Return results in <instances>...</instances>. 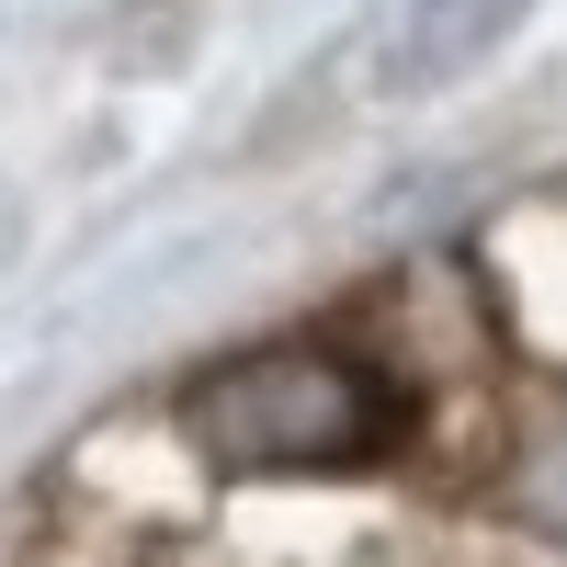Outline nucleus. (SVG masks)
<instances>
[{"label":"nucleus","instance_id":"nucleus-2","mask_svg":"<svg viewBox=\"0 0 567 567\" xmlns=\"http://www.w3.org/2000/svg\"><path fill=\"white\" fill-rule=\"evenodd\" d=\"M511 511H523L534 534H556V545H567V409L545 420L523 454H511Z\"/></svg>","mask_w":567,"mask_h":567},{"label":"nucleus","instance_id":"nucleus-1","mask_svg":"<svg viewBox=\"0 0 567 567\" xmlns=\"http://www.w3.org/2000/svg\"><path fill=\"white\" fill-rule=\"evenodd\" d=\"M398 432L386 374L341 341H272L194 386V443L216 477H341Z\"/></svg>","mask_w":567,"mask_h":567},{"label":"nucleus","instance_id":"nucleus-3","mask_svg":"<svg viewBox=\"0 0 567 567\" xmlns=\"http://www.w3.org/2000/svg\"><path fill=\"white\" fill-rule=\"evenodd\" d=\"M511 23V0H432V23H420V45H409V80H443L477 34H499Z\"/></svg>","mask_w":567,"mask_h":567}]
</instances>
